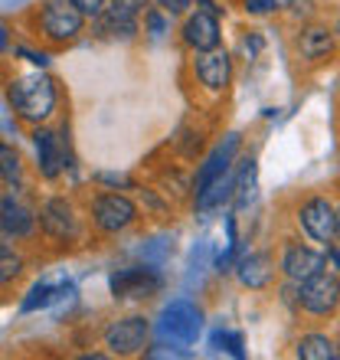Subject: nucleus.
<instances>
[{
    "instance_id": "1",
    "label": "nucleus",
    "mask_w": 340,
    "mask_h": 360,
    "mask_svg": "<svg viewBox=\"0 0 340 360\" xmlns=\"http://www.w3.org/2000/svg\"><path fill=\"white\" fill-rule=\"evenodd\" d=\"M10 105L30 124L46 122L56 112V82L49 76H20L10 82Z\"/></svg>"
},
{
    "instance_id": "2",
    "label": "nucleus",
    "mask_w": 340,
    "mask_h": 360,
    "mask_svg": "<svg viewBox=\"0 0 340 360\" xmlns=\"http://www.w3.org/2000/svg\"><path fill=\"white\" fill-rule=\"evenodd\" d=\"M37 27L39 33L49 39V43H56V46H66L72 39L82 33L85 27V13L72 4V0H49L43 4L37 13Z\"/></svg>"
},
{
    "instance_id": "3",
    "label": "nucleus",
    "mask_w": 340,
    "mask_h": 360,
    "mask_svg": "<svg viewBox=\"0 0 340 360\" xmlns=\"http://www.w3.org/2000/svg\"><path fill=\"white\" fill-rule=\"evenodd\" d=\"M148 334H151V324L141 314L118 318L105 328V347L118 357H131V354H141L148 347Z\"/></svg>"
},
{
    "instance_id": "4",
    "label": "nucleus",
    "mask_w": 340,
    "mask_h": 360,
    "mask_svg": "<svg viewBox=\"0 0 340 360\" xmlns=\"http://www.w3.org/2000/svg\"><path fill=\"white\" fill-rule=\"evenodd\" d=\"M200 328H203V311L193 302H187V298L170 302L161 314V334L170 338V341L193 344L200 338Z\"/></svg>"
},
{
    "instance_id": "5",
    "label": "nucleus",
    "mask_w": 340,
    "mask_h": 360,
    "mask_svg": "<svg viewBox=\"0 0 340 360\" xmlns=\"http://www.w3.org/2000/svg\"><path fill=\"white\" fill-rule=\"evenodd\" d=\"M92 219L102 233H122L138 219V207L124 193H98L92 203Z\"/></svg>"
},
{
    "instance_id": "6",
    "label": "nucleus",
    "mask_w": 340,
    "mask_h": 360,
    "mask_svg": "<svg viewBox=\"0 0 340 360\" xmlns=\"http://www.w3.org/2000/svg\"><path fill=\"white\" fill-rule=\"evenodd\" d=\"M298 223L314 243H331L337 233V210L327 197H311L298 210Z\"/></svg>"
},
{
    "instance_id": "7",
    "label": "nucleus",
    "mask_w": 340,
    "mask_h": 360,
    "mask_svg": "<svg viewBox=\"0 0 340 360\" xmlns=\"http://www.w3.org/2000/svg\"><path fill=\"white\" fill-rule=\"evenodd\" d=\"M337 304H340V282L334 275L318 272L308 282H301V308L308 314L324 318V314L337 311Z\"/></svg>"
},
{
    "instance_id": "8",
    "label": "nucleus",
    "mask_w": 340,
    "mask_h": 360,
    "mask_svg": "<svg viewBox=\"0 0 340 360\" xmlns=\"http://www.w3.org/2000/svg\"><path fill=\"white\" fill-rule=\"evenodd\" d=\"M39 226H43V233H46L49 239L66 243V239L76 236L79 217L66 197H49V200H43V207H39Z\"/></svg>"
},
{
    "instance_id": "9",
    "label": "nucleus",
    "mask_w": 340,
    "mask_h": 360,
    "mask_svg": "<svg viewBox=\"0 0 340 360\" xmlns=\"http://www.w3.org/2000/svg\"><path fill=\"white\" fill-rule=\"evenodd\" d=\"M37 229V213L17 197V193H4L0 197V236L7 239H27Z\"/></svg>"
},
{
    "instance_id": "10",
    "label": "nucleus",
    "mask_w": 340,
    "mask_h": 360,
    "mask_svg": "<svg viewBox=\"0 0 340 360\" xmlns=\"http://www.w3.org/2000/svg\"><path fill=\"white\" fill-rule=\"evenodd\" d=\"M324 262H327L324 252L308 249V246H301V243H292V246H285V252H282V272L288 282H308L311 275L324 272Z\"/></svg>"
},
{
    "instance_id": "11",
    "label": "nucleus",
    "mask_w": 340,
    "mask_h": 360,
    "mask_svg": "<svg viewBox=\"0 0 340 360\" xmlns=\"http://www.w3.org/2000/svg\"><path fill=\"white\" fill-rule=\"evenodd\" d=\"M161 288V275L148 266L122 269L112 275V292L115 298H151Z\"/></svg>"
},
{
    "instance_id": "12",
    "label": "nucleus",
    "mask_w": 340,
    "mask_h": 360,
    "mask_svg": "<svg viewBox=\"0 0 340 360\" xmlns=\"http://www.w3.org/2000/svg\"><path fill=\"white\" fill-rule=\"evenodd\" d=\"M183 43L197 53H209L219 46V17L209 10H197L193 17L183 23Z\"/></svg>"
},
{
    "instance_id": "13",
    "label": "nucleus",
    "mask_w": 340,
    "mask_h": 360,
    "mask_svg": "<svg viewBox=\"0 0 340 360\" xmlns=\"http://www.w3.org/2000/svg\"><path fill=\"white\" fill-rule=\"evenodd\" d=\"M33 144H37V161H39V174L46 180H56L66 167V151H63V138L49 128H37L33 131Z\"/></svg>"
},
{
    "instance_id": "14",
    "label": "nucleus",
    "mask_w": 340,
    "mask_h": 360,
    "mask_svg": "<svg viewBox=\"0 0 340 360\" xmlns=\"http://www.w3.org/2000/svg\"><path fill=\"white\" fill-rule=\"evenodd\" d=\"M197 69V79L209 92H223L233 79V59L223 53V49H209V53H200V59L193 63Z\"/></svg>"
},
{
    "instance_id": "15",
    "label": "nucleus",
    "mask_w": 340,
    "mask_h": 360,
    "mask_svg": "<svg viewBox=\"0 0 340 360\" xmlns=\"http://www.w3.org/2000/svg\"><path fill=\"white\" fill-rule=\"evenodd\" d=\"M239 148V134H229L223 144H216V151L209 154L207 161H203V167H200L197 180H193V187H197V193L203 187H209L216 177H223V174H229V161H233V154H236Z\"/></svg>"
},
{
    "instance_id": "16",
    "label": "nucleus",
    "mask_w": 340,
    "mask_h": 360,
    "mask_svg": "<svg viewBox=\"0 0 340 360\" xmlns=\"http://www.w3.org/2000/svg\"><path fill=\"white\" fill-rule=\"evenodd\" d=\"M236 272L246 288H268L275 278V259L268 252H249V256L239 259Z\"/></svg>"
},
{
    "instance_id": "17",
    "label": "nucleus",
    "mask_w": 340,
    "mask_h": 360,
    "mask_svg": "<svg viewBox=\"0 0 340 360\" xmlns=\"http://www.w3.org/2000/svg\"><path fill=\"white\" fill-rule=\"evenodd\" d=\"M298 53H301L308 63H321L334 53V33L327 27H308L301 30L298 37Z\"/></svg>"
},
{
    "instance_id": "18",
    "label": "nucleus",
    "mask_w": 340,
    "mask_h": 360,
    "mask_svg": "<svg viewBox=\"0 0 340 360\" xmlns=\"http://www.w3.org/2000/svg\"><path fill=\"white\" fill-rule=\"evenodd\" d=\"M294 354L301 360H337L340 347L327 338V334H304L301 341L294 344Z\"/></svg>"
},
{
    "instance_id": "19",
    "label": "nucleus",
    "mask_w": 340,
    "mask_h": 360,
    "mask_svg": "<svg viewBox=\"0 0 340 360\" xmlns=\"http://www.w3.org/2000/svg\"><path fill=\"white\" fill-rule=\"evenodd\" d=\"M233 190H236V180L229 177V174H223V177H216L209 187H203L197 193V210H216V207H223L229 197H233Z\"/></svg>"
},
{
    "instance_id": "20",
    "label": "nucleus",
    "mask_w": 340,
    "mask_h": 360,
    "mask_svg": "<svg viewBox=\"0 0 340 360\" xmlns=\"http://www.w3.org/2000/svg\"><path fill=\"white\" fill-rule=\"evenodd\" d=\"M98 30L108 33V37H134L138 33V17H128V13H118V10H102V17H98Z\"/></svg>"
},
{
    "instance_id": "21",
    "label": "nucleus",
    "mask_w": 340,
    "mask_h": 360,
    "mask_svg": "<svg viewBox=\"0 0 340 360\" xmlns=\"http://www.w3.org/2000/svg\"><path fill=\"white\" fill-rule=\"evenodd\" d=\"M20 177H23V161H20L17 148H10V144L0 141V180L20 184Z\"/></svg>"
},
{
    "instance_id": "22",
    "label": "nucleus",
    "mask_w": 340,
    "mask_h": 360,
    "mask_svg": "<svg viewBox=\"0 0 340 360\" xmlns=\"http://www.w3.org/2000/svg\"><path fill=\"white\" fill-rule=\"evenodd\" d=\"M255 193V161L249 158V161H242V167H239V177H236V207H249V200H252Z\"/></svg>"
},
{
    "instance_id": "23",
    "label": "nucleus",
    "mask_w": 340,
    "mask_h": 360,
    "mask_svg": "<svg viewBox=\"0 0 340 360\" xmlns=\"http://www.w3.org/2000/svg\"><path fill=\"white\" fill-rule=\"evenodd\" d=\"M20 272H23L20 252L13 246H7V243H0V285H10Z\"/></svg>"
},
{
    "instance_id": "24",
    "label": "nucleus",
    "mask_w": 340,
    "mask_h": 360,
    "mask_svg": "<svg viewBox=\"0 0 340 360\" xmlns=\"http://www.w3.org/2000/svg\"><path fill=\"white\" fill-rule=\"evenodd\" d=\"M66 292H72V288H53V285H39V288H33V295H30L27 302H23V311L46 308V304H53L59 295H66Z\"/></svg>"
},
{
    "instance_id": "25",
    "label": "nucleus",
    "mask_w": 340,
    "mask_h": 360,
    "mask_svg": "<svg viewBox=\"0 0 340 360\" xmlns=\"http://www.w3.org/2000/svg\"><path fill=\"white\" fill-rule=\"evenodd\" d=\"M213 347H223V351H229L233 357H242V338L239 334H233V331H216L213 334Z\"/></svg>"
},
{
    "instance_id": "26",
    "label": "nucleus",
    "mask_w": 340,
    "mask_h": 360,
    "mask_svg": "<svg viewBox=\"0 0 340 360\" xmlns=\"http://www.w3.org/2000/svg\"><path fill=\"white\" fill-rule=\"evenodd\" d=\"M148 7H151V0H112V10L128 13V17H141L148 13Z\"/></svg>"
},
{
    "instance_id": "27",
    "label": "nucleus",
    "mask_w": 340,
    "mask_h": 360,
    "mask_svg": "<svg viewBox=\"0 0 340 360\" xmlns=\"http://www.w3.org/2000/svg\"><path fill=\"white\" fill-rule=\"evenodd\" d=\"M79 10H82L85 17H102V10H105V0H72Z\"/></svg>"
},
{
    "instance_id": "28",
    "label": "nucleus",
    "mask_w": 340,
    "mask_h": 360,
    "mask_svg": "<svg viewBox=\"0 0 340 360\" xmlns=\"http://www.w3.org/2000/svg\"><path fill=\"white\" fill-rule=\"evenodd\" d=\"M249 13H272L278 7V0H242Z\"/></svg>"
},
{
    "instance_id": "29",
    "label": "nucleus",
    "mask_w": 340,
    "mask_h": 360,
    "mask_svg": "<svg viewBox=\"0 0 340 360\" xmlns=\"http://www.w3.org/2000/svg\"><path fill=\"white\" fill-rule=\"evenodd\" d=\"M148 27H151L154 37H161V33H164V20H161V13H154V10H148Z\"/></svg>"
},
{
    "instance_id": "30",
    "label": "nucleus",
    "mask_w": 340,
    "mask_h": 360,
    "mask_svg": "<svg viewBox=\"0 0 340 360\" xmlns=\"http://www.w3.org/2000/svg\"><path fill=\"white\" fill-rule=\"evenodd\" d=\"M161 7L167 10V13H183V10L190 7V0H161Z\"/></svg>"
},
{
    "instance_id": "31",
    "label": "nucleus",
    "mask_w": 340,
    "mask_h": 360,
    "mask_svg": "<svg viewBox=\"0 0 340 360\" xmlns=\"http://www.w3.org/2000/svg\"><path fill=\"white\" fill-rule=\"evenodd\" d=\"M327 262H331V266L337 269V275H340V246H331V249H327Z\"/></svg>"
},
{
    "instance_id": "32",
    "label": "nucleus",
    "mask_w": 340,
    "mask_h": 360,
    "mask_svg": "<svg viewBox=\"0 0 340 360\" xmlns=\"http://www.w3.org/2000/svg\"><path fill=\"white\" fill-rule=\"evenodd\" d=\"M148 357H187V351H148Z\"/></svg>"
},
{
    "instance_id": "33",
    "label": "nucleus",
    "mask_w": 340,
    "mask_h": 360,
    "mask_svg": "<svg viewBox=\"0 0 340 360\" xmlns=\"http://www.w3.org/2000/svg\"><path fill=\"white\" fill-rule=\"evenodd\" d=\"M334 239H337V246H340V210H337V233H334Z\"/></svg>"
},
{
    "instance_id": "34",
    "label": "nucleus",
    "mask_w": 340,
    "mask_h": 360,
    "mask_svg": "<svg viewBox=\"0 0 340 360\" xmlns=\"http://www.w3.org/2000/svg\"><path fill=\"white\" fill-rule=\"evenodd\" d=\"M334 33H337V39H340V17H337V27H334Z\"/></svg>"
},
{
    "instance_id": "35",
    "label": "nucleus",
    "mask_w": 340,
    "mask_h": 360,
    "mask_svg": "<svg viewBox=\"0 0 340 360\" xmlns=\"http://www.w3.org/2000/svg\"><path fill=\"white\" fill-rule=\"evenodd\" d=\"M282 4H285V0H278V7H282Z\"/></svg>"
}]
</instances>
